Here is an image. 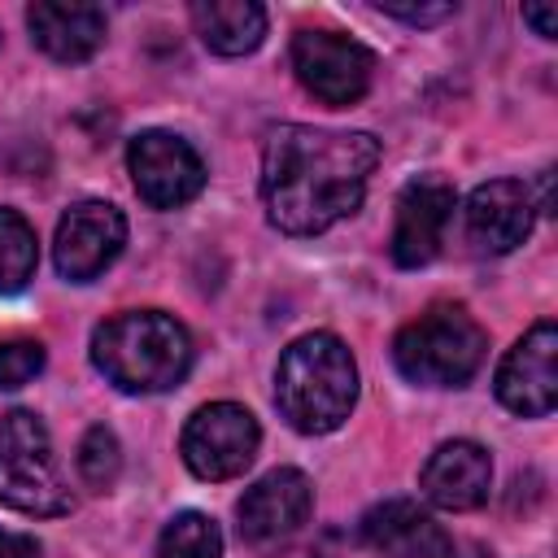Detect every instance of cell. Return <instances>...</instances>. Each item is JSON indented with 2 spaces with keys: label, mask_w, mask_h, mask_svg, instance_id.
I'll list each match as a JSON object with an SVG mask.
<instances>
[{
  "label": "cell",
  "mask_w": 558,
  "mask_h": 558,
  "mask_svg": "<svg viewBox=\"0 0 558 558\" xmlns=\"http://www.w3.org/2000/svg\"><path fill=\"white\" fill-rule=\"evenodd\" d=\"M379 166V140L366 131H323L283 122L262 153L266 218L283 235H323L349 218Z\"/></svg>",
  "instance_id": "6da1fadb"
},
{
  "label": "cell",
  "mask_w": 558,
  "mask_h": 558,
  "mask_svg": "<svg viewBox=\"0 0 558 558\" xmlns=\"http://www.w3.org/2000/svg\"><path fill=\"white\" fill-rule=\"evenodd\" d=\"M357 401V362L331 331L292 340L275 366V405L301 436L336 432Z\"/></svg>",
  "instance_id": "7a4b0ae2"
},
{
  "label": "cell",
  "mask_w": 558,
  "mask_h": 558,
  "mask_svg": "<svg viewBox=\"0 0 558 558\" xmlns=\"http://www.w3.org/2000/svg\"><path fill=\"white\" fill-rule=\"evenodd\" d=\"M92 362L122 392H166L192 371V336L174 314L126 310L92 331Z\"/></svg>",
  "instance_id": "3957f363"
},
{
  "label": "cell",
  "mask_w": 558,
  "mask_h": 558,
  "mask_svg": "<svg viewBox=\"0 0 558 558\" xmlns=\"http://www.w3.org/2000/svg\"><path fill=\"white\" fill-rule=\"evenodd\" d=\"M484 353L488 336L462 305H432L392 340L397 371L423 388H462L484 366Z\"/></svg>",
  "instance_id": "277c9868"
},
{
  "label": "cell",
  "mask_w": 558,
  "mask_h": 558,
  "mask_svg": "<svg viewBox=\"0 0 558 558\" xmlns=\"http://www.w3.org/2000/svg\"><path fill=\"white\" fill-rule=\"evenodd\" d=\"M0 506L39 519L74 506L52 453V436L35 410H9L0 418Z\"/></svg>",
  "instance_id": "5b68a950"
},
{
  "label": "cell",
  "mask_w": 558,
  "mask_h": 558,
  "mask_svg": "<svg viewBox=\"0 0 558 558\" xmlns=\"http://www.w3.org/2000/svg\"><path fill=\"white\" fill-rule=\"evenodd\" d=\"M292 70L314 100L344 109L371 92L375 52L366 44H357L353 35H340L327 26H305L292 35Z\"/></svg>",
  "instance_id": "8992f818"
},
{
  "label": "cell",
  "mask_w": 558,
  "mask_h": 558,
  "mask_svg": "<svg viewBox=\"0 0 558 558\" xmlns=\"http://www.w3.org/2000/svg\"><path fill=\"white\" fill-rule=\"evenodd\" d=\"M257 445H262V427L235 401L201 405L187 418L183 436H179V453H183V462L196 480H235V475H244L257 458Z\"/></svg>",
  "instance_id": "52a82bcc"
},
{
  "label": "cell",
  "mask_w": 558,
  "mask_h": 558,
  "mask_svg": "<svg viewBox=\"0 0 558 558\" xmlns=\"http://www.w3.org/2000/svg\"><path fill=\"white\" fill-rule=\"evenodd\" d=\"M314 510V484L305 471L296 466H275L266 471L235 506L240 514V536L244 545H253L257 554H279L296 541V532L305 527Z\"/></svg>",
  "instance_id": "ba28073f"
},
{
  "label": "cell",
  "mask_w": 558,
  "mask_h": 558,
  "mask_svg": "<svg viewBox=\"0 0 558 558\" xmlns=\"http://www.w3.org/2000/svg\"><path fill=\"white\" fill-rule=\"evenodd\" d=\"M126 170L148 209H179L201 196L205 161L201 153L170 131H140L126 144Z\"/></svg>",
  "instance_id": "9c48e42d"
},
{
  "label": "cell",
  "mask_w": 558,
  "mask_h": 558,
  "mask_svg": "<svg viewBox=\"0 0 558 558\" xmlns=\"http://www.w3.org/2000/svg\"><path fill=\"white\" fill-rule=\"evenodd\" d=\"M122 244H126L122 209L109 205V201H78L57 222L52 257H57V270L70 283H87V279H96L100 270H109L118 262Z\"/></svg>",
  "instance_id": "30bf717a"
},
{
  "label": "cell",
  "mask_w": 558,
  "mask_h": 558,
  "mask_svg": "<svg viewBox=\"0 0 558 558\" xmlns=\"http://www.w3.org/2000/svg\"><path fill=\"white\" fill-rule=\"evenodd\" d=\"M558 327L541 318L497 366V401L510 414L545 418L558 401Z\"/></svg>",
  "instance_id": "8fae6325"
},
{
  "label": "cell",
  "mask_w": 558,
  "mask_h": 558,
  "mask_svg": "<svg viewBox=\"0 0 558 558\" xmlns=\"http://www.w3.org/2000/svg\"><path fill=\"white\" fill-rule=\"evenodd\" d=\"M453 205H458L453 187L436 174H423V179L405 183L401 196H397V222H392V240H388L392 262L405 266V270L427 266L440 253Z\"/></svg>",
  "instance_id": "7c38bea8"
},
{
  "label": "cell",
  "mask_w": 558,
  "mask_h": 558,
  "mask_svg": "<svg viewBox=\"0 0 558 558\" xmlns=\"http://www.w3.org/2000/svg\"><path fill=\"white\" fill-rule=\"evenodd\" d=\"M536 201L519 179H488L466 201V240L480 253H510L532 235Z\"/></svg>",
  "instance_id": "4fadbf2b"
},
{
  "label": "cell",
  "mask_w": 558,
  "mask_h": 558,
  "mask_svg": "<svg viewBox=\"0 0 558 558\" xmlns=\"http://www.w3.org/2000/svg\"><path fill=\"white\" fill-rule=\"evenodd\" d=\"M493 484L488 449L475 440H445L418 471V488L440 510H475L484 506Z\"/></svg>",
  "instance_id": "5bb4252c"
},
{
  "label": "cell",
  "mask_w": 558,
  "mask_h": 558,
  "mask_svg": "<svg viewBox=\"0 0 558 558\" xmlns=\"http://www.w3.org/2000/svg\"><path fill=\"white\" fill-rule=\"evenodd\" d=\"M26 26L35 48L65 65L87 61L105 44V13L78 0H35L26 9Z\"/></svg>",
  "instance_id": "9a60e30c"
},
{
  "label": "cell",
  "mask_w": 558,
  "mask_h": 558,
  "mask_svg": "<svg viewBox=\"0 0 558 558\" xmlns=\"http://www.w3.org/2000/svg\"><path fill=\"white\" fill-rule=\"evenodd\" d=\"M366 545H375L384 558H449V536L445 527L405 497H392L362 519Z\"/></svg>",
  "instance_id": "2e32d148"
},
{
  "label": "cell",
  "mask_w": 558,
  "mask_h": 558,
  "mask_svg": "<svg viewBox=\"0 0 558 558\" xmlns=\"http://www.w3.org/2000/svg\"><path fill=\"white\" fill-rule=\"evenodd\" d=\"M192 26L218 57H244L266 39V9L257 0H196Z\"/></svg>",
  "instance_id": "e0dca14e"
},
{
  "label": "cell",
  "mask_w": 558,
  "mask_h": 558,
  "mask_svg": "<svg viewBox=\"0 0 558 558\" xmlns=\"http://www.w3.org/2000/svg\"><path fill=\"white\" fill-rule=\"evenodd\" d=\"M35 266H39L35 227L17 209H0V296L22 292L35 279Z\"/></svg>",
  "instance_id": "ac0fdd59"
},
{
  "label": "cell",
  "mask_w": 558,
  "mask_h": 558,
  "mask_svg": "<svg viewBox=\"0 0 558 558\" xmlns=\"http://www.w3.org/2000/svg\"><path fill=\"white\" fill-rule=\"evenodd\" d=\"M153 558H222V532L209 514L183 510L161 527Z\"/></svg>",
  "instance_id": "d6986e66"
},
{
  "label": "cell",
  "mask_w": 558,
  "mask_h": 558,
  "mask_svg": "<svg viewBox=\"0 0 558 558\" xmlns=\"http://www.w3.org/2000/svg\"><path fill=\"white\" fill-rule=\"evenodd\" d=\"M78 475L96 493H109L118 484V475H122V445H118L113 427L96 423V427L83 432V440H78Z\"/></svg>",
  "instance_id": "ffe728a7"
},
{
  "label": "cell",
  "mask_w": 558,
  "mask_h": 558,
  "mask_svg": "<svg viewBox=\"0 0 558 558\" xmlns=\"http://www.w3.org/2000/svg\"><path fill=\"white\" fill-rule=\"evenodd\" d=\"M48 353L39 340H0V388H22L44 371Z\"/></svg>",
  "instance_id": "44dd1931"
},
{
  "label": "cell",
  "mask_w": 558,
  "mask_h": 558,
  "mask_svg": "<svg viewBox=\"0 0 558 558\" xmlns=\"http://www.w3.org/2000/svg\"><path fill=\"white\" fill-rule=\"evenodd\" d=\"M375 9L388 13V17H401V22H410V26H436V22H445V17L458 13L453 0H440V4H397V0H375Z\"/></svg>",
  "instance_id": "7402d4cb"
},
{
  "label": "cell",
  "mask_w": 558,
  "mask_h": 558,
  "mask_svg": "<svg viewBox=\"0 0 558 558\" xmlns=\"http://www.w3.org/2000/svg\"><path fill=\"white\" fill-rule=\"evenodd\" d=\"M0 558H44L39 541L26 536V532H4L0 527Z\"/></svg>",
  "instance_id": "603a6c76"
},
{
  "label": "cell",
  "mask_w": 558,
  "mask_h": 558,
  "mask_svg": "<svg viewBox=\"0 0 558 558\" xmlns=\"http://www.w3.org/2000/svg\"><path fill=\"white\" fill-rule=\"evenodd\" d=\"M523 22H532L541 39H554L558 35V9L554 4H523Z\"/></svg>",
  "instance_id": "cb8c5ba5"
}]
</instances>
